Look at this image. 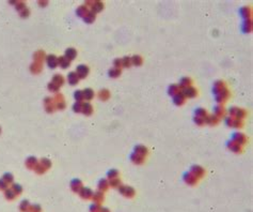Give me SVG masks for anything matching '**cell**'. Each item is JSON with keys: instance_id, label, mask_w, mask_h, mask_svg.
<instances>
[{"instance_id": "8", "label": "cell", "mask_w": 253, "mask_h": 212, "mask_svg": "<svg viewBox=\"0 0 253 212\" xmlns=\"http://www.w3.org/2000/svg\"><path fill=\"white\" fill-rule=\"evenodd\" d=\"M197 113H198V115H203V116H205V115H206V112H205L204 109H201V108H200V109H198Z\"/></svg>"}, {"instance_id": "2", "label": "cell", "mask_w": 253, "mask_h": 212, "mask_svg": "<svg viewBox=\"0 0 253 212\" xmlns=\"http://www.w3.org/2000/svg\"><path fill=\"white\" fill-rule=\"evenodd\" d=\"M185 181H186L187 183L188 184H191V185H194V184L197 183V178L192 175V173H188V176L187 175H185Z\"/></svg>"}, {"instance_id": "7", "label": "cell", "mask_w": 253, "mask_h": 212, "mask_svg": "<svg viewBox=\"0 0 253 212\" xmlns=\"http://www.w3.org/2000/svg\"><path fill=\"white\" fill-rule=\"evenodd\" d=\"M191 83V81H190L189 78H183L182 79V84H181V86H183V87H185V86H189L188 84H190Z\"/></svg>"}, {"instance_id": "3", "label": "cell", "mask_w": 253, "mask_h": 212, "mask_svg": "<svg viewBox=\"0 0 253 212\" xmlns=\"http://www.w3.org/2000/svg\"><path fill=\"white\" fill-rule=\"evenodd\" d=\"M196 92H197V90H196V89L191 88V87H190V88H187V89H185V90H184V94H185L186 96L192 98V96H196Z\"/></svg>"}, {"instance_id": "1", "label": "cell", "mask_w": 253, "mask_h": 212, "mask_svg": "<svg viewBox=\"0 0 253 212\" xmlns=\"http://www.w3.org/2000/svg\"><path fill=\"white\" fill-rule=\"evenodd\" d=\"M191 173L198 179V178H201V177L204 175V169L201 168L200 166H192V168H191Z\"/></svg>"}, {"instance_id": "5", "label": "cell", "mask_w": 253, "mask_h": 212, "mask_svg": "<svg viewBox=\"0 0 253 212\" xmlns=\"http://www.w3.org/2000/svg\"><path fill=\"white\" fill-rule=\"evenodd\" d=\"M174 102H175L176 104H183L184 102L183 94H176V96H174Z\"/></svg>"}, {"instance_id": "6", "label": "cell", "mask_w": 253, "mask_h": 212, "mask_svg": "<svg viewBox=\"0 0 253 212\" xmlns=\"http://www.w3.org/2000/svg\"><path fill=\"white\" fill-rule=\"evenodd\" d=\"M133 61H134L135 64L140 65V64L142 63V58H141V57H139V56H135L134 58H133Z\"/></svg>"}, {"instance_id": "4", "label": "cell", "mask_w": 253, "mask_h": 212, "mask_svg": "<svg viewBox=\"0 0 253 212\" xmlns=\"http://www.w3.org/2000/svg\"><path fill=\"white\" fill-rule=\"evenodd\" d=\"M136 150H137V154H139V156H146V152H148V150H146V148L145 147H143V146H138L137 148H136Z\"/></svg>"}, {"instance_id": "9", "label": "cell", "mask_w": 253, "mask_h": 212, "mask_svg": "<svg viewBox=\"0 0 253 212\" xmlns=\"http://www.w3.org/2000/svg\"><path fill=\"white\" fill-rule=\"evenodd\" d=\"M14 190H15V191H18V193H21V187H19V185H17V184H15V185H14Z\"/></svg>"}]
</instances>
